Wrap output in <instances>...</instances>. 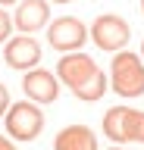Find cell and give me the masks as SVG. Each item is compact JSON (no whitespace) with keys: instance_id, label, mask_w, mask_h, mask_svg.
Listing matches in <instances>:
<instances>
[{"instance_id":"cell-1","label":"cell","mask_w":144,"mask_h":150,"mask_svg":"<svg viewBox=\"0 0 144 150\" xmlns=\"http://www.w3.org/2000/svg\"><path fill=\"white\" fill-rule=\"evenodd\" d=\"M110 78H113V91L122 100L141 97L144 94V63L141 56L132 50H116L113 66H110Z\"/></svg>"},{"instance_id":"cell-2","label":"cell","mask_w":144,"mask_h":150,"mask_svg":"<svg viewBox=\"0 0 144 150\" xmlns=\"http://www.w3.org/2000/svg\"><path fill=\"white\" fill-rule=\"evenodd\" d=\"M104 134L113 141V144H122V141H138V144H144V112L141 110H128V106L106 110Z\"/></svg>"},{"instance_id":"cell-3","label":"cell","mask_w":144,"mask_h":150,"mask_svg":"<svg viewBox=\"0 0 144 150\" xmlns=\"http://www.w3.org/2000/svg\"><path fill=\"white\" fill-rule=\"evenodd\" d=\"M44 128V112L38 110V103H10L6 110V134L16 141H35Z\"/></svg>"},{"instance_id":"cell-4","label":"cell","mask_w":144,"mask_h":150,"mask_svg":"<svg viewBox=\"0 0 144 150\" xmlns=\"http://www.w3.org/2000/svg\"><path fill=\"white\" fill-rule=\"evenodd\" d=\"M91 38H94V44L100 47V50L116 53V50H125L128 38H132V28H128V22H125L122 16L106 13V16H97V19H94V25H91Z\"/></svg>"},{"instance_id":"cell-5","label":"cell","mask_w":144,"mask_h":150,"mask_svg":"<svg viewBox=\"0 0 144 150\" xmlns=\"http://www.w3.org/2000/svg\"><path fill=\"white\" fill-rule=\"evenodd\" d=\"M47 41H50L53 50L75 53V50H82V44L88 41V28L82 25L75 16H60V19H53V25L47 22Z\"/></svg>"},{"instance_id":"cell-6","label":"cell","mask_w":144,"mask_h":150,"mask_svg":"<svg viewBox=\"0 0 144 150\" xmlns=\"http://www.w3.org/2000/svg\"><path fill=\"white\" fill-rule=\"evenodd\" d=\"M94 72H97V63H94L88 53H82V50H75V53H66L63 59H60V66H57L60 81L66 84L69 91L82 88V84H85Z\"/></svg>"},{"instance_id":"cell-7","label":"cell","mask_w":144,"mask_h":150,"mask_svg":"<svg viewBox=\"0 0 144 150\" xmlns=\"http://www.w3.org/2000/svg\"><path fill=\"white\" fill-rule=\"evenodd\" d=\"M22 91L35 103H53L60 97V81H57V75L47 72V69H31L22 78Z\"/></svg>"},{"instance_id":"cell-8","label":"cell","mask_w":144,"mask_h":150,"mask_svg":"<svg viewBox=\"0 0 144 150\" xmlns=\"http://www.w3.org/2000/svg\"><path fill=\"white\" fill-rule=\"evenodd\" d=\"M3 59H6L10 69H31V66H38V59H41V47H38V41L31 35L10 38V41H6V50H3Z\"/></svg>"},{"instance_id":"cell-9","label":"cell","mask_w":144,"mask_h":150,"mask_svg":"<svg viewBox=\"0 0 144 150\" xmlns=\"http://www.w3.org/2000/svg\"><path fill=\"white\" fill-rule=\"evenodd\" d=\"M47 19H50L47 0H19V9L13 16V25L19 28L22 35H31V31H38V28L47 25Z\"/></svg>"},{"instance_id":"cell-10","label":"cell","mask_w":144,"mask_h":150,"mask_svg":"<svg viewBox=\"0 0 144 150\" xmlns=\"http://www.w3.org/2000/svg\"><path fill=\"white\" fill-rule=\"evenodd\" d=\"M53 150H97V134L88 125H69L57 134Z\"/></svg>"},{"instance_id":"cell-11","label":"cell","mask_w":144,"mask_h":150,"mask_svg":"<svg viewBox=\"0 0 144 150\" xmlns=\"http://www.w3.org/2000/svg\"><path fill=\"white\" fill-rule=\"evenodd\" d=\"M72 94H75L78 100H85V103H94V100H100V97L106 94V75L100 72V69H97V72L91 75V78H88V81L82 84V88H75Z\"/></svg>"},{"instance_id":"cell-12","label":"cell","mask_w":144,"mask_h":150,"mask_svg":"<svg viewBox=\"0 0 144 150\" xmlns=\"http://www.w3.org/2000/svg\"><path fill=\"white\" fill-rule=\"evenodd\" d=\"M13 28H16V25H13V19L6 16V9L0 6V41H10V31H13Z\"/></svg>"},{"instance_id":"cell-13","label":"cell","mask_w":144,"mask_h":150,"mask_svg":"<svg viewBox=\"0 0 144 150\" xmlns=\"http://www.w3.org/2000/svg\"><path fill=\"white\" fill-rule=\"evenodd\" d=\"M6 110H10V91H6L3 84H0V116H3Z\"/></svg>"},{"instance_id":"cell-14","label":"cell","mask_w":144,"mask_h":150,"mask_svg":"<svg viewBox=\"0 0 144 150\" xmlns=\"http://www.w3.org/2000/svg\"><path fill=\"white\" fill-rule=\"evenodd\" d=\"M0 150H16V144H13L10 138H3V134H0Z\"/></svg>"},{"instance_id":"cell-15","label":"cell","mask_w":144,"mask_h":150,"mask_svg":"<svg viewBox=\"0 0 144 150\" xmlns=\"http://www.w3.org/2000/svg\"><path fill=\"white\" fill-rule=\"evenodd\" d=\"M10 3H19V0H0V6H10Z\"/></svg>"},{"instance_id":"cell-16","label":"cell","mask_w":144,"mask_h":150,"mask_svg":"<svg viewBox=\"0 0 144 150\" xmlns=\"http://www.w3.org/2000/svg\"><path fill=\"white\" fill-rule=\"evenodd\" d=\"M53 3H72V0H53Z\"/></svg>"},{"instance_id":"cell-17","label":"cell","mask_w":144,"mask_h":150,"mask_svg":"<svg viewBox=\"0 0 144 150\" xmlns=\"http://www.w3.org/2000/svg\"><path fill=\"white\" fill-rule=\"evenodd\" d=\"M141 59H144V44H141Z\"/></svg>"},{"instance_id":"cell-18","label":"cell","mask_w":144,"mask_h":150,"mask_svg":"<svg viewBox=\"0 0 144 150\" xmlns=\"http://www.w3.org/2000/svg\"><path fill=\"white\" fill-rule=\"evenodd\" d=\"M141 9H144V0H141Z\"/></svg>"},{"instance_id":"cell-19","label":"cell","mask_w":144,"mask_h":150,"mask_svg":"<svg viewBox=\"0 0 144 150\" xmlns=\"http://www.w3.org/2000/svg\"><path fill=\"white\" fill-rule=\"evenodd\" d=\"M110 150H119V147H110Z\"/></svg>"}]
</instances>
